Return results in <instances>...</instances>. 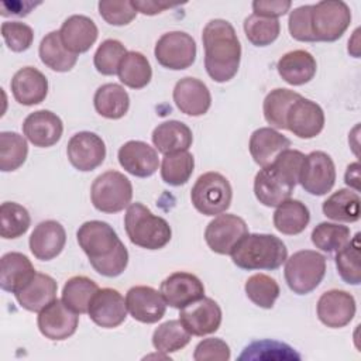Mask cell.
Wrapping results in <instances>:
<instances>
[{
	"mask_svg": "<svg viewBox=\"0 0 361 361\" xmlns=\"http://www.w3.org/2000/svg\"><path fill=\"white\" fill-rule=\"evenodd\" d=\"M76 238L97 274L114 278L127 268L128 251L109 223L102 220L85 221L78 228Z\"/></svg>",
	"mask_w": 361,
	"mask_h": 361,
	"instance_id": "6da1fadb",
	"label": "cell"
},
{
	"mask_svg": "<svg viewBox=\"0 0 361 361\" xmlns=\"http://www.w3.org/2000/svg\"><path fill=\"white\" fill-rule=\"evenodd\" d=\"M204 48V68L217 83L233 79L240 68L241 44L234 27L223 20H210L202 32Z\"/></svg>",
	"mask_w": 361,
	"mask_h": 361,
	"instance_id": "7a4b0ae2",
	"label": "cell"
},
{
	"mask_svg": "<svg viewBox=\"0 0 361 361\" xmlns=\"http://www.w3.org/2000/svg\"><path fill=\"white\" fill-rule=\"evenodd\" d=\"M305 154L298 149H285L276 159L259 169L254 178V193L259 203L276 207L290 195L299 182Z\"/></svg>",
	"mask_w": 361,
	"mask_h": 361,
	"instance_id": "3957f363",
	"label": "cell"
},
{
	"mask_svg": "<svg viewBox=\"0 0 361 361\" xmlns=\"http://www.w3.org/2000/svg\"><path fill=\"white\" fill-rule=\"evenodd\" d=\"M230 255L234 265L241 269L274 271L286 261L288 248L285 243L274 234L248 233Z\"/></svg>",
	"mask_w": 361,
	"mask_h": 361,
	"instance_id": "277c9868",
	"label": "cell"
},
{
	"mask_svg": "<svg viewBox=\"0 0 361 361\" xmlns=\"http://www.w3.org/2000/svg\"><path fill=\"white\" fill-rule=\"evenodd\" d=\"M124 228L130 241L145 250L164 248L172 237L168 221L155 216L142 203H131L124 216Z\"/></svg>",
	"mask_w": 361,
	"mask_h": 361,
	"instance_id": "5b68a950",
	"label": "cell"
},
{
	"mask_svg": "<svg viewBox=\"0 0 361 361\" xmlns=\"http://www.w3.org/2000/svg\"><path fill=\"white\" fill-rule=\"evenodd\" d=\"M326 274V257L313 250L293 252L285 261V281L296 295H307L314 290Z\"/></svg>",
	"mask_w": 361,
	"mask_h": 361,
	"instance_id": "8992f818",
	"label": "cell"
},
{
	"mask_svg": "<svg viewBox=\"0 0 361 361\" xmlns=\"http://www.w3.org/2000/svg\"><path fill=\"white\" fill-rule=\"evenodd\" d=\"M231 197V185L228 179L219 172L202 173L190 190L192 204L204 216L224 213L230 207Z\"/></svg>",
	"mask_w": 361,
	"mask_h": 361,
	"instance_id": "52a82bcc",
	"label": "cell"
},
{
	"mask_svg": "<svg viewBox=\"0 0 361 361\" xmlns=\"http://www.w3.org/2000/svg\"><path fill=\"white\" fill-rule=\"evenodd\" d=\"M133 185L118 171H106L99 175L90 188V200L99 212L118 213L130 206Z\"/></svg>",
	"mask_w": 361,
	"mask_h": 361,
	"instance_id": "ba28073f",
	"label": "cell"
},
{
	"mask_svg": "<svg viewBox=\"0 0 361 361\" xmlns=\"http://www.w3.org/2000/svg\"><path fill=\"white\" fill-rule=\"evenodd\" d=\"M351 23V10L343 0H323L312 4L310 27L314 41H337Z\"/></svg>",
	"mask_w": 361,
	"mask_h": 361,
	"instance_id": "9c48e42d",
	"label": "cell"
},
{
	"mask_svg": "<svg viewBox=\"0 0 361 361\" xmlns=\"http://www.w3.org/2000/svg\"><path fill=\"white\" fill-rule=\"evenodd\" d=\"M154 55L161 66L182 71L193 65L196 59V42L188 32L169 31L158 38Z\"/></svg>",
	"mask_w": 361,
	"mask_h": 361,
	"instance_id": "30bf717a",
	"label": "cell"
},
{
	"mask_svg": "<svg viewBox=\"0 0 361 361\" xmlns=\"http://www.w3.org/2000/svg\"><path fill=\"white\" fill-rule=\"evenodd\" d=\"M336 182V166L331 157L323 151H312L302 162L299 183L313 196L329 193Z\"/></svg>",
	"mask_w": 361,
	"mask_h": 361,
	"instance_id": "8fae6325",
	"label": "cell"
},
{
	"mask_svg": "<svg viewBox=\"0 0 361 361\" xmlns=\"http://www.w3.org/2000/svg\"><path fill=\"white\" fill-rule=\"evenodd\" d=\"M248 234L244 219L235 214H219L204 230V240L209 248L220 255H230L235 245Z\"/></svg>",
	"mask_w": 361,
	"mask_h": 361,
	"instance_id": "7c38bea8",
	"label": "cell"
},
{
	"mask_svg": "<svg viewBox=\"0 0 361 361\" xmlns=\"http://www.w3.org/2000/svg\"><path fill=\"white\" fill-rule=\"evenodd\" d=\"M66 155L75 169L89 172L103 164L106 158V145L100 135L90 131H80L72 135L68 141Z\"/></svg>",
	"mask_w": 361,
	"mask_h": 361,
	"instance_id": "4fadbf2b",
	"label": "cell"
},
{
	"mask_svg": "<svg viewBox=\"0 0 361 361\" xmlns=\"http://www.w3.org/2000/svg\"><path fill=\"white\" fill-rule=\"evenodd\" d=\"M37 324L44 337L61 341L75 334L79 324V316L72 312L62 299H55L38 312Z\"/></svg>",
	"mask_w": 361,
	"mask_h": 361,
	"instance_id": "5bb4252c",
	"label": "cell"
},
{
	"mask_svg": "<svg viewBox=\"0 0 361 361\" xmlns=\"http://www.w3.org/2000/svg\"><path fill=\"white\" fill-rule=\"evenodd\" d=\"M324 127V111L313 100L300 96L286 113V130L302 140L314 138Z\"/></svg>",
	"mask_w": 361,
	"mask_h": 361,
	"instance_id": "9a60e30c",
	"label": "cell"
},
{
	"mask_svg": "<svg viewBox=\"0 0 361 361\" xmlns=\"http://www.w3.org/2000/svg\"><path fill=\"white\" fill-rule=\"evenodd\" d=\"M166 305L173 309H183L204 296L203 282L190 272H173L159 286Z\"/></svg>",
	"mask_w": 361,
	"mask_h": 361,
	"instance_id": "2e32d148",
	"label": "cell"
},
{
	"mask_svg": "<svg viewBox=\"0 0 361 361\" xmlns=\"http://www.w3.org/2000/svg\"><path fill=\"white\" fill-rule=\"evenodd\" d=\"M355 310L354 296L341 289L326 290L319 298L316 306L319 320L330 329H341L347 326L354 319Z\"/></svg>",
	"mask_w": 361,
	"mask_h": 361,
	"instance_id": "e0dca14e",
	"label": "cell"
},
{
	"mask_svg": "<svg viewBox=\"0 0 361 361\" xmlns=\"http://www.w3.org/2000/svg\"><path fill=\"white\" fill-rule=\"evenodd\" d=\"M126 306L134 320L152 324L165 316L168 305L161 292L152 286L137 285L127 290Z\"/></svg>",
	"mask_w": 361,
	"mask_h": 361,
	"instance_id": "ac0fdd59",
	"label": "cell"
},
{
	"mask_svg": "<svg viewBox=\"0 0 361 361\" xmlns=\"http://www.w3.org/2000/svg\"><path fill=\"white\" fill-rule=\"evenodd\" d=\"M87 314L94 324L103 329L118 327L127 317L126 299L113 288L99 289L89 303Z\"/></svg>",
	"mask_w": 361,
	"mask_h": 361,
	"instance_id": "d6986e66",
	"label": "cell"
},
{
	"mask_svg": "<svg viewBox=\"0 0 361 361\" xmlns=\"http://www.w3.org/2000/svg\"><path fill=\"white\" fill-rule=\"evenodd\" d=\"M179 320L192 336H206L219 330L221 324V309L212 298H202L180 309Z\"/></svg>",
	"mask_w": 361,
	"mask_h": 361,
	"instance_id": "ffe728a7",
	"label": "cell"
},
{
	"mask_svg": "<svg viewBox=\"0 0 361 361\" xmlns=\"http://www.w3.org/2000/svg\"><path fill=\"white\" fill-rule=\"evenodd\" d=\"M63 133V123L49 110L30 113L23 123L24 137L35 147L48 148L55 145Z\"/></svg>",
	"mask_w": 361,
	"mask_h": 361,
	"instance_id": "44dd1931",
	"label": "cell"
},
{
	"mask_svg": "<svg viewBox=\"0 0 361 361\" xmlns=\"http://www.w3.org/2000/svg\"><path fill=\"white\" fill-rule=\"evenodd\" d=\"M117 158L124 171L137 178H148L154 175L159 166L157 149L138 140L124 142L117 152Z\"/></svg>",
	"mask_w": 361,
	"mask_h": 361,
	"instance_id": "7402d4cb",
	"label": "cell"
},
{
	"mask_svg": "<svg viewBox=\"0 0 361 361\" xmlns=\"http://www.w3.org/2000/svg\"><path fill=\"white\" fill-rule=\"evenodd\" d=\"M172 97L180 113L192 117L206 114L212 104L209 87L200 79L190 76L182 78L176 82Z\"/></svg>",
	"mask_w": 361,
	"mask_h": 361,
	"instance_id": "603a6c76",
	"label": "cell"
},
{
	"mask_svg": "<svg viewBox=\"0 0 361 361\" xmlns=\"http://www.w3.org/2000/svg\"><path fill=\"white\" fill-rule=\"evenodd\" d=\"M66 243V231L56 220H45L32 230L28 245L32 255L39 261H49L58 257Z\"/></svg>",
	"mask_w": 361,
	"mask_h": 361,
	"instance_id": "cb8c5ba5",
	"label": "cell"
},
{
	"mask_svg": "<svg viewBox=\"0 0 361 361\" xmlns=\"http://www.w3.org/2000/svg\"><path fill=\"white\" fill-rule=\"evenodd\" d=\"M11 93L23 106L39 104L48 94L47 76L32 66H24L18 69L11 79Z\"/></svg>",
	"mask_w": 361,
	"mask_h": 361,
	"instance_id": "d4e9b609",
	"label": "cell"
},
{
	"mask_svg": "<svg viewBox=\"0 0 361 361\" xmlns=\"http://www.w3.org/2000/svg\"><path fill=\"white\" fill-rule=\"evenodd\" d=\"M61 41L72 54H83L96 42L99 30L94 21L82 14L68 17L59 28Z\"/></svg>",
	"mask_w": 361,
	"mask_h": 361,
	"instance_id": "484cf974",
	"label": "cell"
},
{
	"mask_svg": "<svg viewBox=\"0 0 361 361\" xmlns=\"http://www.w3.org/2000/svg\"><path fill=\"white\" fill-rule=\"evenodd\" d=\"M289 147L290 140L272 127L257 128L251 134L248 142L250 154L261 168L272 164L276 157L285 149H289Z\"/></svg>",
	"mask_w": 361,
	"mask_h": 361,
	"instance_id": "4316f807",
	"label": "cell"
},
{
	"mask_svg": "<svg viewBox=\"0 0 361 361\" xmlns=\"http://www.w3.org/2000/svg\"><path fill=\"white\" fill-rule=\"evenodd\" d=\"M37 271L30 258L21 252H7L0 259V286L10 293L20 292Z\"/></svg>",
	"mask_w": 361,
	"mask_h": 361,
	"instance_id": "83f0119b",
	"label": "cell"
},
{
	"mask_svg": "<svg viewBox=\"0 0 361 361\" xmlns=\"http://www.w3.org/2000/svg\"><path fill=\"white\" fill-rule=\"evenodd\" d=\"M276 69L279 76L292 86H300L310 82L317 69L314 56L305 49H295L283 54L278 63Z\"/></svg>",
	"mask_w": 361,
	"mask_h": 361,
	"instance_id": "f1b7e54d",
	"label": "cell"
},
{
	"mask_svg": "<svg viewBox=\"0 0 361 361\" xmlns=\"http://www.w3.org/2000/svg\"><path fill=\"white\" fill-rule=\"evenodd\" d=\"M56 290L58 285L52 276L37 272L20 292L14 293V296L23 309L28 312H41L56 299Z\"/></svg>",
	"mask_w": 361,
	"mask_h": 361,
	"instance_id": "f546056e",
	"label": "cell"
},
{
	"mask_svg": "<svg viewBox=\"0 0 361 361\" xmlns=\"http://www.w3.org/2000/svg\"><path fill=\"white\" fill-rule=\"evenodd\" d=\"M151 138L157 151L164 155L176 151H188L193 142L192 130L178 120H168L158 124Z\"/></svg>",
	"mask_w": 361,
	"mask_h": 361,
	"instance_id": "4dcf8cb0",
	"label": "cell"
},
{
	"mask_svg": "<svg viewBox=\"0 0 361 361\" xmlns=\"http://www.w3.org/2000/svg\"><path fill=\"white\" fill-rule=\"evenodd\" d=\"M93 104L96 111L110 120H118L126 116L130 107V96L118 83H104L97 87Z\"/></svg>",
	"mask_w": 361,
	"mask_h": 361,
	"instance_id": "1f68e13d",
	"label": "cell"
},
{
	"mask_svg": "<svg viewBox=\"0 0 361 361\" xmlns=\"http://www.w3.org/2000/svg\"><path fill=\"white\" fill-rule=\"evenodd\" d=\"M274 227L286 235L300 234L310 221V212L305 203L296 199H286L276 206L272 217Z\"/></svg>",
	"mask_w": 361,
	"mask_h": 361,
	"instance_id": "d6a6232c",
	"label": "cell"
},
{
	"mask_svg": "<svg viewBox=\"0 0 361 361\" xmlns=\"http://www.w3.org/2000/svg\"><path fill=\"white\" fill-rule=\"evenodd\" d=\"M360 195L351 189H338L323 202V213L327 219L341 223H354L360 220Z\"/></svg>",
	"mask_w": 361,
	"mask_h": 361,
	"instance_id": "836d02e7",
	"label": "cell"
},
{
	"mask_svg": "<svg viewBox=\"0 0 361 361\" xmlns=\"http://www.w3.org/2000/svg\"><path fill=\"white\" fill-rule=\"evenodd\" d=\"M41 62L55 72H69L78 62V55L65 48L59 31L48 32L39 42Z\"/></svg>",
	"mask_w": 361,
	"mask_h": 361,
	"instance_id": "e575fe53",
	"label": "cell"
},
{
	"mask_svg": "<svg viewBox=\"0 0 361 361\" xmlns=\"http://www.w3.org/2000/svg\"><path fill=\"white\" fill-rule=\"evenodd\" d=\"M117 75L123 85L137 90L151 82L152 69L145 55L138 51H128L120 62Z\"/></svg>",
	"mask_w": 361,
	"mask_h": 361,
	"instance_id": "d590c367",
	"label": "cell"
},
{
	"mask_svg": "<svg viewBox=\"0 0 361 361\" xmlns=\"http://www.w3.org/2000/svg\"><path fill=\"white\" fill-rule=\"evenodd\" d=\"M99 290L94 281L87 276L76 275L69 278L62 289V302L75 313H87L93 295Z\"/></svg>",
	"mask_w": 361,
	"mask_h": 361,
	"instance_id": "8d00e7d4",
	"label": "cell"
},
{
	"mask_svg": "<svg viewBox=\"0 0 361 361\" xmlns=\"http://www.w3.org/2000/svg\"><path fill=\"white\" fill-rule=\"evenodd\" d=\"M300 97L299 93L283 89V87H276L271 90L262 104V111L264 117L271 127H275L276 130H286V113L293 102H296Z\"/></svg>",
	"mask_w": 361,
	"mask_h": 361,
	"instance_id": "74e56055",
	"label": "cell"
},
{
	"mask_svg": "<svg viewBox=\"0 0 361 361\" xmlns=\"http://www.w3.org/2000/svg\"><path fill=\"white\" fill-rule=\"evenodd\" d=\"M190 333L185 329L182 322L168 320L159 324L152 333V345L158 353L171 354L182 350L190 341Z\"/></svg>",
	"mask_w": 361,
	"mask_h": 361,
	"instance_id": "f35d334b",
	"label": "cell"
},
{
	"mask_svg": "<svg viewBox=\"0 0 361 361\" xmlns=\"http://www.w3.org/2000/svg\"><path fill=\"white\" fill-rule=\"evenodd\" d=\"M195 169V158L189 151L165 154L161 162V178L171 186L185 185Z\"/></svg>",
	"mask_w": 361,
	"mask_h": 361,
	"instance_id": "ab89813d",
	"label": "cell"
},
{
	"mask_svg": "<svg viewBox=\"0 0 361 361\" xmlns=\"http://www.w3.org/2000/svg\"><path fill=\"white\" fill-rule=\"evenodd\" d=\"M27 140L16 131L0 133V171L13 172L18 169L27 159Z\"/></svg>",
	"mask_w": 361,
	"mask_h": 361,
	"instance_id": "60d3db41",
	"label": "cell"
},
{
	"mask_svg": "<svg viewBox=\"0 0 361 361\" xmlns=\"http://www.w3.org/2000/svg\"><path fill=\"white\" fill-rule=\"evenodd\" d=\"M31 224L28 210L16 203L4 202L0 206V235L6 240L18 238L27 233Z\"/></svg>",
	"mask_w": 361,
	"mask_h": 361,
	"instance_id": "b9f144b4",
	"label": "cell"
},
{
	"mask_svg": "<svg viewBox=\"0 0 361 361\" xmlns=\"http://www.w3.org/2000/svg\"><path fill=\"white\" fill-rule=\"evenodd\" d=\"M336 267L340 278L348 285H360V233L350 238L336 254Z\"/></svg>",
	"mask_w": 361,
	"mask_h": 361,
	"instance_id": "7bdbcfd3",
	"label": "cell"
},
{
	"mask_svg": "<svg viewBox=\"0 0 361 361\" xmlns=\"http://www.w3.org/2000/svg\"><path fill=\"white\" fill-rule=\"evenodd\" d=\"M247 298L262 309H271L278 299L281 289L278 282L265 274L251 275L244 285Z\"/></svg>",
	"mask_w": 361,
	"mask_h": 361,
	"instance_id": "ee69618b",
	"label": "cell"
},
{
	"mask_svg": "<svg viewBox=\"0 0 361 361\" xmlns=\"http://www.w3.org/2000/svg\"><path fill=\"white\" fill-rule=\"evenodd\" d=\"M244 32L252 45L267 47L278 38L281 24L276 18H267L252 13L244 20Z\"/></svg>",
	"mask_w": 361,
	"mask_h": 361,
	"instance_id": "f6af8a7d",
	"label": "cell"
},
{
	"mask_svg": "<svg viewBox=\"0 0 361 361\" xmlns=\"http://www.w3.org/2000/svg\"><path fill=\"white\" fill-rule=\"evenodd\" d=\"M350 228L338 223L323 221L312 230V243L316 248L324 252L340 250L350 240Z\"/></svg>",
	"mask_w": 361,
	"mask_h": 361,
	"instance_id": "bcb514c9",
	"label": "cell"
},
{
	"mask_svg": "<svg viewBox=\"0 0 361 361\" xmlns=\"http://www.w3.org/2000/svg\"><path fill=\"white\" fill-rule=\"evenodd\" d=\"M128 51L118 39H104L96 49L93 56L94 68L99 73L104 76L116 75L120 66L121 59L126 56Z\"/></svg>",
	"mask_w": 361,
	"mask_h": 361,
	"instance_id": "7dc6e473",
	"label": "cell"
},
{
	"mask_svg": "<svg viewBox=\"0 0 361 361\" xmlns=\"http://www.w3.org/2000/svg\"><path fill=\"white\" fill-rule=\"evenodd\" d=\"M240 360H258V358H265V360H275V358H282V360H289V358H296L299 360V355L293 351L292 347H289L285 343L274 341V340H261V341H254L250 345L244 348V353L238 357Z\"/></svg>",
	"mask_w": 361,
	"mask_h": 361,
	"instance_id": "c3c4849f",
	"label": "cell"
},
{
	"mask_svg": "<svg viewBox=\"0 0 361 361\" xmlns=\"http://www.w3.org/2000/svg\"><path fill=\"white\" fill-rule=\"evenodd\" d=\"M1 37L13 52L27 51L34 41L32 28L21 21H6L1 24Z\"/></svg>",
	"mask_w": 361,
	"mask_h": 361,
	"instance_id": "681fc988",
	"label": "cell"
},
{
	"mask_svg": "<svg viewBox=\"0 0 361 361\" xmlns=\"http://www.w3.org/2000/svg\"><path fill=\"white\" fill-rule=\"evenodd\" d=\"M97 7L102 18L111 25H127L137 16L131 0H102Z\"/></svg>",
	"mask_w": 361,
	"mask_h": 361,
	"instance_id": "f907efd6",
	"label": "cell"
},
{
	"mask_svg": "<svg viewBox=\"0 0 361 361\" xmlns=\"http://www.w3.org/2000/svg\"><path fill=\"white\" fill-rule=\"evenodd\" d=\"M310 14H312V4L300 6L290 11L288 28L293 39L300 42H314V37L312 34V27H310Z\"/></svg>",
	"mask_w": 361,
	"mask_h": 361,
	"instance_id": "816d5d0a",
	"label": "cell"
},
{
	"mask_svg": "<svg viewBox=\"0 0 361 361\" xmlns=\"http://www.w3.org/2000/svg\"><path fill=\"white\" fill-rule=\"evenodd\" d=\"M230 357L231 353L228 344L216 337L202 340L193 353V360L196 361H227Z\"/></svg>",
	"mask_w": 361,
	"mask_h": 361,
	"instance_id": "f5cc1de1",
	"label": "cell"
},
{
	"mask_svg": "<svg viewBox=\"0 0 361 361\" xmlns=\"http://www.w3.org/2000/svg\"><path fill=\"white\" fill-rule=\"evenodd\" d=\"M292 6L289 0H255L252 1L254 14L267 17V18H276L285 16Z\"/></svg>",
	"mask_w": 361,
	"mask_h": 361,
	"instance_id": "db71d44e",
	"label": "cell"
},
{
	"mask_svg": "<svg viewBox=\"0 0 361 361\" xmlns=\"http://www.w3.org/2000/svg\"><path fill=\"white\" fill-rule=\"evenodd\" d=\"M41 3H32V1H4L1 3V11L0 14L3 17H8V16H27L30 14V11L32 8H35V6H38Z\"/></svg>",
	"mask_w": 361,
	"mask_h": 361,
	"instance_id": "11a10c76",
	"label": "cell"
},
{
	"mask_svg": "<svg viewBox=\"0 0 361 361\" xmlns=\"http://www.w3.org/2000/svg\"><path fill=\"white\" fill-rule=\"evenodd\" d=\"M133 7L137 10V13H142L145 16H155L162 13L166 8L175 7L176 4H169V3H161V1H154V0H131Z\"/></svg>",
	"mask_w": 361,
	"mask_h": 361,
	"instance_id": "9f6ffc18",
	"label": "cell"
},
{
	"mask_svg": "<svg viewBox=\"0 0 361 361\" xmlns=\"http://www.w3.org/2000/svg\"><path fill=\"white\" fill-rule=\"evenodd\" d=\"M344 180L348 186L354 188L355 192L360 190V183H358V180H360V164L358 162H354V164L347 166Z\"/></svg>",
	"mask_w": 361,
	"mask_h": 361,
	"instance_id": "6f0895ef",
	"label": "cell"
}]
</instances>
